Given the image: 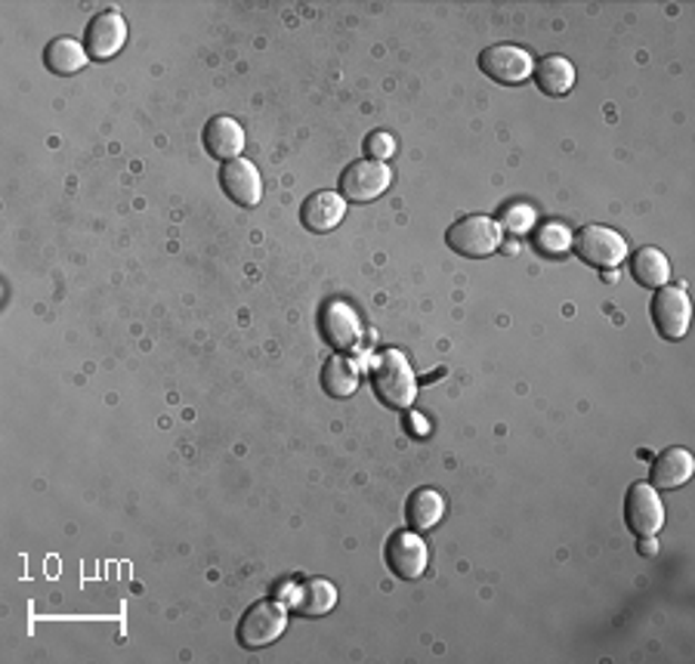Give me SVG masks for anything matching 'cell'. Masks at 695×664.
I'll return each mask as SVG.
<instances>
[{"label":"cell","mask_w":695,"mask_h":664,"mask_svg":"<svg viewBox=\"0 0 695 664\" xmlns=\"http://www.w3.org/2000/svg\"><path fill=\"white\" fill-rule=\"evenodd\" d=\"M411 427H415V436H427V420H420V417H411Z\"/></svg>","instance_id":"obj_26"},{"label":"cell","mask_w":695,"mask_h":664,"mask_svg":"<svg viewBox=\"0 0 695 664\" xmlns=\"http://www.w3.org/2000/svg\"><path fill=\"white\" fill-rule=\"evenodd\" d=\"M365 152H368L371 161H387V158L396 155V139L389 137V133H384V130L368 133V139H365Z\"/></svg>","instance_id":"obj_24"},{"label":"cell","mask_w":695,"mask_h":664,"mask_svg":"<svg viewBox=\"0 0 695 664\" xmlns=\"http://www.w3.org/2000/svg\"><path fill=\"white\" fill-rule=\"evenodd\" d=\"M90 56H87V47L75 38H53L43 50V66L53 71V75H78V71L87 69Z\"/></svg>","instance_id":"obj_16"},{"label":"cell","mask_w":695,"mask_h":664,"mask_svg":"<svg viewBox=\"0 0 695 664\" xmlns=\"http://www.w3.org/2000/svg\"><path fill=\"white\" fill-rule=\"evenodd\" d=\"M578 260L597 269H615L627 260V241L609 226H584L575 232Z\"/></svg>","instance_id":"obj_3"},{"label":"cell","mask_w":695,"mask_h":664,"mask_svg":"<svg viewBox=\"0 0 695 664\" xmlns=\"http://www.w3.org/2000/svg\"><path fill=\"white\" fill-rule=\"evenodd\" d=\"M288 627V615H285V606L281 603H272V599H264L257 606H250L245 615H241V624H238V643L245 650H266L272 646Z\"/></svg>","instance_id":"obj_4"},{"label":"cell","mask_w":695,"mask_h":664,"mask_svg":"<svg viewBox=\"0 0 695 664\" xmlns=\"http://www.w3.org/2000/svg\"><path fill=\"white\" fill-rule=\"evenodd\" d=\"M389 182H393V170L387 161H371V158H361L344 170L340 177V195L353 201V205H368L380 195L387 192Z\"/></svg>","instance_id":"obj_6"},{"label":"cell","mask_w":695,"mask_h":664,"mask_svg":"<svg viewBox=\"0 0 695 664\" xmlns=\"http://www.w3.org/2000/svg\"><path fill=\"white\" fill-rule=\"evenodd\" d=\"M479 69L488 75L492 81L504 83V87H516V83H526L535 71V59L528 56V50L516 47V43H492L479 53Z\"/></svg>","instance_id":"obj_5"},{"label":"cell","mask_w":695,"mask_h":664,"mask_svg":"<svg viewBox=\"0 0 695 664\" xmlns=\"http://www.w3.org/2000/svg\"><path fill=\"white\" fill-rule=\"evenodd\" d=\"M127 43V19L118 10H102L90 19L87 26V34H83V47H87V56L97 59V62H106L111 56H118L125 50Z\"/></svg>","instance_id":"obj_10"},{"label":"cell","mask_w":695,"mask_h":664,"mask_svg":"<svg viewBox=\"0 0 695 664\" xmlns=\"http://www.w3.org/2000/svg\"><path fill=\"white\" fill-rule=\"evenodd\" d=\"M321 387L334 399H349L359 389V365L347 356H334L321 368Z\"/></svg>","instance_id":"obj_20"},{"label":"cell","mask_w":695,"mask_h":664,"mask_svg":"<svg viewBox=\"0 0 695 664\" xmlns=\"http://www.w3.org/2000/svg\"><path fill=\"white\" fill-rule=\"evenodd\" d=\"M344 217H347V198L340 192H331V189L312 192L304 201V208H300V220L316 236H325V232L337 229L344 222Z\"/></svg>","instance_id":"obj_13"},{"label":"cell","mask_w":695,"mask_h":664,"mask_svg":"<svg viewBox=\"0 0 695 664\" xmlns=\"http://www.w3.org/2000/svg\"><path fill=\"white\" fill-rule=\"evenodd\" d=\"M631 272L646 288H665L671 281V260L658 248H639L631 260Z\"/></svg>","instance_id":"obj_21"},{"label":"cell","mask_w":695,"mask_h":664,"mask_svg":"<svg viewBox=\"0 0 695 664\" xmlns=\"http://www.w3.org/2000/svg\"><path fill=\"white\" fill-rule=\"evenodd\" d=\"M627 528L637 538H655L665 526V504L649 483H634L625 495Z\"/></svg>","instance_id":"obj_7"},{"label":"cell","mask_w":695,"mask_h":664,"mask_svg":"<svg viewBox=\"0 0 695 664\" xmlns=\"http://www.w3.org/2000/svg\"><path fill=\"white\" fill-rule=\"evenodd\" d=\"M603 276H606V281H618V276H615V269H603Z\"/></svg>","instance_id":"obj_27"},{"label":"cell","mask_w":695,"mask_h":664,"mask_svg":"<svg viewBox=\"0 0 695 664\" xmlns=\"http://www.w3.org/2000/svg\"><path fill=\"white\" fill-rule=\"evenodd\" d=\"M205 149H208L210 158L217 161H236L241 158V149H245V127L238 125L236 118L229 115H217L210 118L208 127H205Z\"/></svg>","instance_id":"obj_14"},{"label":"cell","mask_w":695,"mask_h":664,"mask_svg":"<svg viewBox=\"0 0 695 664\" xmlns=\"http://www.w3.org/2000/svg\"><path fill=\"white\" fill-rule=\"evenodd\" d=\"M337 606V587L325 578H309L300 584L297 599H294V610L300 612L304 618H321Z\"/></svg>","instance_id":"obj_19"},{"label":"cell","mask_w":695,"mask_h":664,"mask_svg":"<svg viewBox=\"0 0 695 664\" xmlns=\"http://www.w3.org/2000/svg\"><path fill=\"white\" fill-rule=\"evenodd\" d=\"M639 554L643 556L658 554V544H655V538H639Z\"/></svg>","instance_id":"obj_25"},{"label":"cell","mask_w":695,"mask_h":664,"mask_svg":"<svg viewBox=\"0 0 695 664\" xmlns=\"http://www.w3.org/2000/svg\"><path fill=\"white\" fill-rule=\"evenodd\" d=\"M532 226H535V210L528 208V205H510V208L504 210V217H500V229L514 238L528 236Z\"/></svg>","instance_id":"obj_23"},{"label":"cell","mask_w":695,"mask_h":664,"mask_svg":"<svg viewBox=\"0 0 695 664\" xmlns=\"http://www.w3.org/2000/svg\"><path fill=\"white\" fill-rule=\"evenodd\" d=\"M653 321L665 340H683L689 331V321H693L689 294L683 288H674V285L658 288V294L653 297Z\"/></svg>","instance_id":"obj_9"},{"label":"cell","mask_w":695,"mask_h":664,"mask_svg":"<svg viewBox=\"0 0 695 664\" xmlns=\"http://www.w3.org/2000/svg\"><path fill=\"white\" fill-rule=\"evenodd\" d=\"M695 473V457L693 452L686 448H665L662 455L655 457L653 476H649V485L653 488H683V485L693 479Z\"/></svg>","instance_id":"obj_15"},{"label":"cell","mask_w":695,"mask_h":664,"mask_svg":"<svg viewBox=\"0 0 695 664\" xmlns=\"http://www.w3.org/2000/svg\"><path fill=\"white\" fill-rule=\"evenodd\" d=\"M535 245L547 257H563L572 248V232L566 226H559V222H547L542 232L535 236Z\"/></svg>","instance_id":"obj_22"},{"label":"cell","mask_w":695,"mask_h":664,"mask_svg":"<svg viewBox=\"0 0 695 664\" xmlns=\"http://www.w3.org/2000/svg\"><path fill=\"white\" fill-rule=\"evenodd\" d=\"M532 75H535L542 93H547V97H566L575 87V66L566 56H544Z\"/></svg>","instance_id":"obj_18"},{"label":"cell","mask_w":695,"mask_h":664,"mask_svg":"<svg viewBox=\"0 0 695 664\" xmlns=\"http://www.w3.org/2000/svg\"><path fill=\"white\" fill-rule=\"evenodd\" d=\"M371 387L380 405L393 412H408L417 399L415 371L399 349H387L377 356L371 365Z\"/></svg>","instance_id":"obj_1"},{"label":"cell","mask_w":695,"mask_h":664,"mask_svg":"<svg viewBox=\"0 0 695 664\" xmlns=\"http://www.w3.org/2000/svg\"><path fill=\"white\" fill-rule=\"evenodd\" d=\"M387 566L403 582H420L430 566V551L417 532H393L387 541Z\"/></svg>","instance_id":"obj_8"},{"label":"cell","mask_w":695,"mask_h":664,"mask_svg":"<svg viewBox=\"0 0 695 664\" xmlns=\"http://www.w3.org/2000/svg\"><path fill=\"white\" fill-rule=\"evenodd\" d=\"M220 186L238 208H257L264 201V177H260L257 165L248 161V158L226 161L220 170Z\"/></svg>","instance_id":"obj_11"},{"label":"cell","mask_w":695,"mask_h":664,"mask_svg":"<svg viewBox=\"0 0 695 664\" xmlns=\"http://www.w3.org/2000/svg\"><path fill=\"white\" fill-rule=\"evenodd\" d=\"M445 241L460 257L479 260V257H492L495 250H500L504 229H500L498 220H492L486 214H470V217H460L458 222L448 226Z\"/></svg>","instance_id":"obj_2"},{"label":"cell","mask_w":695,"mask_h":664,"mask_svg":"<svg viewBox=\"0 0 695 664\" xmlns=\"http://www.w3.org/2000/svg\"><path fill=\"white\" fill-rule=\"evenodd\" d=\"M319 325L321 334H325V340H328L334 349L347 353L353 346H359L361 340L359 316H356V309L349 304H344V300H331V304L321 306Z\"/></svg>","instance_id":"obj_12"},{"label":"cell","mask_w":695,"mask_h":664,"mask_svg":"<svg viewBox=\"0 0 695 664\" xmlns=\"http://www.w3.org/2000/svg\"><path fill=\"white\" fill-rule=\"evenodd\" d=\"M445 516V501L436 488H417L415 495L405 504V519L411 532H430L439 526V519Z\"/></svg>","instance_id":"obj_17"}]
</instances>
